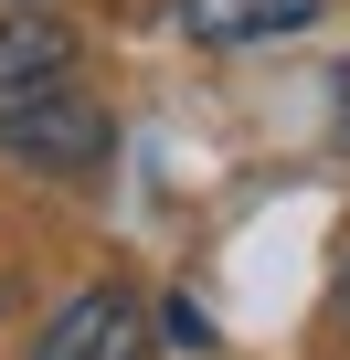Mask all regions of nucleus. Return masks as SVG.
Segmentation results:
<instances>
[{
  "instance_id": "nucleus-1",
  "label": "nucleus",
  "mask_w": 350,
  "mask_h": 360,
  "mask_svg": "<svg viewBox=\"0 0 350 360\" xmlns=\"http://www.w3.org/2000/svg\"><path fill=\"white\" fill-rule=\"evenodd\" d=\"M0 148L11 159H32V169H96L106 148H117V127H106V106L96 96H75L64 75L54 85H32V96H0Z\"/></svg>"
},
{
  "instance_id": "nucleus-2",
  "label": "nucleus",
  "mask_w": 350,
  "mask_h": 360,
  "mask_svg": "<svg viewBox=\"0 0 350 360\" xmlns=\"http://www.w3.org/2000/svg\"><path fill=\"white\" fill-rule=\"evenodd\" d=\"M138 349H149V318H138L127 286H85V297L54 307L43 339H32V360H138Z\"/></svg>"
},
{
  "instance_id": "nucleus-3",
  "label": "nucleus",
  "mask_w": 350,
  "mask_h": 360,
  "mask_svg": "<svg viewBox=\"0 0 350 360\" xmlns=\"http://www.w3.org/2000/svg\"><path fill=\"white\" fill-rule=\"evenodd\" d=\"M54 75H75V32L54 11H0V96H32Z\"/></svg>"
},
{
  "instance_id": "nucleus-4",
  "label": "nucleus",
  "mask_w": 350,
  "mask_h": 360,
  "mask_svg": "<svg viewBox=\"0 0 350 360\" xmlns=\"http://www.w3.org/2000/svg\"><path fill=\"white\" fill-rule=\"evenodd\" d=\"M192 43H287L318 22V0H181Z\"/></svg>"
},
{
  "instance_id": "nucleus-5",
  "label": "nucleus",
  "mask_w": 350,
  "mask_h": 360,
  "mask_svg": "<svg viewBox=\"0 0 350 360\" xmlns=\"http://www.w3.org/2000/svg\"><path fill=\"white\" fill-rule=\"evenodd\" d=\"M339 138H350V64H339Z\"/></svg>"
},
{
  "instance_id": "nucleus-6",
  "label": "nucleus",
  "mask_w": 350,
  "mask_h": 360,
  "mask_svg": "<svg viewBox=\"0 0 350 360\" xmlns=\"http://www.w3.org/2000/svg\"><path fill=\"white\" fill-rule=\"evenodd\" d=\"M339 318H350V265H339Z\"/></svg>"
}]
</instances>
